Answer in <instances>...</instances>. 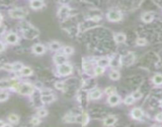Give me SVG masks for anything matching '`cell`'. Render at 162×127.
I'll list each match as a JSON object with an SVG mask.
<instances>
[{
    "label": "cell",
    "instance_id": "24",
    "mask_svg": "<svg viewBox=\"0 0 162 127\" xmlns=\"http://www.w3.org/2000/svg\"><path fill=\"white\" fill-rule=\"evenodd\" d=\"M89 122V116L88 114L87 113L86 111H84L83 114H82V125L83 126H85L87 125V123Z\"/></svg>",
    "mask_w": 162,
    "mask_h": 127
},
{
    "label": "cell",
    "instance_id": "35",
    "mask_svg": "<svg viewBox=\"0 0 162 127\" xmlns=\"http://www.w3.org/2000/svg\"><path fill=\"white\" fill-rule=\"evenodd\" d=\"M131 95L133 96V98L135 100H137V99H140L142 97V94L141 93V91H134Z\"/></svg>",
    "mask_w": 162,
    "mask_h": 127
},
{
    "label": "cell",
    "instance_id": "14",
    "mask_svg": "<svg viewBox=\"0 0 162 127\" xmlns=\"http://www.w3.org/2000/svg\"><path fill=\"white\" fill-rule=\"evenodd\" d=\"M141 19H142V21L146 22V23L151 22L153 19V14L151 12H146L141 15Z\"/></svg>",
    "mask_w": 162,
    "mask_h": 127
},
{
    "label": "cell",
    "instance_id": "19",
    "mask_svg": "<svg viewBox=\"0 0 162 127\" xmlns=\"http://www.w3.org/2000/svg\"><path fill=\"white\" fill-rule=\"evenodd\" d=\"M21 74L23 76H29L33 74V70L29 67H24L21 71Z\"/></svg>",
    "mask_w": 162,
    "mask_h": 127
},
{
    "label": "cell",
    "instance_id": "26",
    "mask_svg": "<svg viewBox=\"0 0 162 127\" xmlns=\"http://www.w3.org/2000/svg\"><path fill=\"white\" fill-rule=\"evenodd\" d=\"M68 14H69V8L67 6H63L60 7L59 14H61L62 16H67Z\"/></svg>",
    "mask_w": 162,
    "mask_h": 127
},
{
    "label": "cell",
    "instance_id": "22",
    "mask_svg": "<svg viewBox=\"0 0 162 127\" xmlns=\"http://www.w3.org/2000/svg\"><path fill=\"white\" fill-rule=\"evenodd\" d=\"M8 119L11 123L16 124V123H18L19 122V117L15 114H11L8 116Z\"/></svg>",
    "mask_w": 162,
    "mask_h": 127
},
{
    "label": "cell",
    "instance_id": "3",
    "mask_svg": "<svg viewBox=\"0 0 162 127\" xmlns=\"http://www.w3.org/2000/svg\"><path fill=\"white\" fill-rule=\"evenodd\" d=\"M107 17L111 22H118L120 21L122 18H123V14L119 11L111 10L107 13Z\"/></svg>",
    "mask_w": 162,
    "mask_h": 127
},
{
    "label": "cell",
    "instance_id": "9",
    "mask_svg": "<svg viewBox=\"0 0 162 127\" xmlns=\"http://www.w3.org/2000/svg\"><path fill=\"white\" fill-rule=\"evenodd\" d=\"M53 60H54L55 64H57L59 66V65H61L67 62V57L64 54H60L59 53V54H57L54 56Z\"/></svg>",
    "mask_w": 162,
    "mask_h": 127
},
{
    "label": "cell",
    "instance_id": "5",
    "mask_svg": "<svg viewBox=\"0 0 162 127\" xmlns=\"http://www.w3.org/2000/svg\"><path fill=\"white\" fill-rule=\"evenodd\" d=\"M37 35H38V31L34 28H32V27L26 28L24 30V36L26 37L27 39H34Z\"/></svg>",
    "mask_w": 162,
    "mask_h": 127
},
{
    "label": "cell",
    "instance_id": "12",
    "mask_svg": "<svg viewBox=\"0 0 162 127\" xmlns=\"http://www.w3.org/2000/svg\"><path fill=\"white\" fill-rule=\"evenodd\" d=\"M55 96L53 94H50L47 95H42L41 96V101L42 103H50L55 100Z\"/></svg>",
    "mask_w": 162,
    "mask_h": 127
},
{
    "label": "cell",
    "instance_id": "10",
    "mask_svg": "<svg viewBox=\"0 0 162 127\" xmlns=\"http://www.w3.org/2000/svg\"><path fill=\"white\" fill-rule=\"evenodd\" d=\"M33 52L34 53H36L37 55H42L43 53H44L45 52V48L43 44H34V46H33Z\"/></svg>",
    "mask_w": 162,
    "mask_h": 127
},
{
    "label": "cell",
    "instance_id": "13",
    "mask_svg": "<svg viewBox=\"0 0 162 127\" xmlns=\"http://www.w3.org/2000/svg\"><path fill=\"white\" fill-rule=\"evenodd\" d=\"M44 4V2L41 0H33L30 2V7L34 10H39L43 7Z\"/></svg>",
    "mask_w": 162,
    "mask_h": 127
},
{
    "label": "cell",
    "instance_id": "6",
    "mask_svg": "<svg viewBox=\"0 0 162 127\" xmlns=\"http://www.w3.org/2000/svg\"><path fill=\"white\" fill-rule=\"evenodd\" d=\"M131 117L133 118V119L135 120H140L142 118V117L144 116V112L141 108L138 107H135L133 108L130 112Z\"/></svg>",
    "mask_w": 162,
    "mask_h": 127
},
{
    "label": "cell",
    "instance_id": "11",
    "mask_svg": "<svg viewBox=\"0 0 162 127\" xmlns=\"http://www.w3.org/2000/svg\"><path fill=\"white\" fill-rule=\"evenodd\" d=\"M116 121H117L116 117L110 115V116H107V118H105L104 120H103V124L106 126H112L113 125H115Z\"/></svg>",
    "mask_w": 162,
    "mask_h": 127
},
{
    "label": "cell",
    "instance_id": "29",
    "mask_svg": "<svg viewBox=\"0 0 162 127\" xmlns=\"http://www.w3.org/2000/svg\"><path fill=\"white\" fill-rule=\"evenodd\" d=\"M104 71H105L104 67H100V66H97V67H95L94 72L95 75H102L103 73L104 72Z\"/></svg>",
    "mask_w": 162,
    "mask_h": 127
},
{
    "label": "cell",
    "instance_id": "34",
    "mask_svg": "<svg viewBox=\"0 0 162 127\" xmlns=\"http://www.w3.org/2000/svg\"><path fill=\"white\" fill-rule=\"evenodd\" d=\"M65 83L64 82H60V81H58V82H56L55 83V88L57 90H63V89L65 88Z\"/></svg>",
    "mask_w": 162,
    "mask_h": 127
},
{
    "label": "cell",
    "instance_id": "31",
    "mask_svg": "<svg viewBox=\"0 0 162 127\" xmlns=\"http://www.w3.org/2000/svg\"><path fill=\"white\" fill-rule=\"evenodd\" d=\"M9 98V95H8L7 92L6 91H0V102L6 101V99H8Z\"/></svg>",
    "mask_w": 162,
    "mask_h": 127
},
{
    "label": "cell",
    "instance_id": "44",
    "mask_svg": "<svg viewBox=\"0 0 162 127\" xmlns=\"http://www.w3.org/2000/svg\"><path fill=\"white\" fill-rule=\"evenodd\" d=\"M3 20V16L1 15V14H0V24H1V22Z\"/></svg>",
    "mask_w": 162,
    "mask_h": 127
},
{
    "label": "cell",
    "instance_id": "43",
    "mask_svg": "<svg viewBox=\"0 0 162 127\" xmlns=\"http://www.w3.org/2000/svg\"><path fill=\"white\" fill-rule=\"evenodd\" d=\"M3 127H13V126H12L10 124H4Z\"/></svg>",
    "mask_w": 162,
    "mask_h": 127
},
{
    "label": "cell",
    "instance_id": "38",
    "mask_svg": "<svg viewBox=\"0 0 162 127\" xmlns=\"http://www.w3.org/2000/svg\"><path fill=\"white\" fill-rule=\"evenodd\" d=\"M30 123H31L33 126H37V125L40 123V119L37 117H34L31 120H30Z\"/></svg>",
    "mask_w": 162,
    "mask_h": 127
},
{
    "label": "cell",
    "instance_id": "23",
    "mask_svg": "<svg viewBox=\"0 0 162 127\" xmlns=\"http://www.w3.org/2000/svg\"><path fill=\"white\" fill-rule=\"evenodd\" d=\"M50 50H52V51H57L61 48V45L59 42H52V43H50L49 44Z\"/></svg>",
    "mask_w": 162,
    "mask_h": 127
},
{
    "label": "cell",
    "instance_id": "32",
    "mask_svg": "<svg viewBox=\"0 0 162 127\" xmlns=\"http://www.w3.org/2000/svg\"><path fill=\"white\" fill-rule=\"evenodd\" d=\"M48 114V110L44 108H42V109L38 110L37 111V116L41 117V118H44Z\"/></svg>",
    "mask_w": 162,
    "mask_h": 127
},
{
    "label": "cell",
    "instance_id": "4",
    "mask_svg": "<svg viewBox=\"0 0 162 127\" xmlns=\"http://www.w3.org/2000/svg\"><path fill=\"white\" fill-rule=\"evenodd\" d=\"M26 15V12L22 8H15L10 11V16L13 18H23Z\"/></svg>",
    "mask_w": 162,
    "mask_h": 127
},
{
    "label": "cell",
    "instance_id": "18",
    "mask_svg": "<svg viewBox=\"0 0 162 127\" xmlns=\"http://www.w3.org/2000/svg\"><path fill=\"white\" fill-rule=\"evenodd\" d=\"M153 82L156 85H161L162 84V75L161 74H156L153 77Z\"/></svg>",
    "mask_w": 162,
    "mask_h": 127
},
{
    "label": "cell",
    "instance_id": "40",
    "mask_svg": "<svg viewBox=\"0 0 162 127\" xmlns=\"http://www.w3.org/2000/svg\"><path fill=\"white\" fill-rule=\"evenodd\" d=\"M155 118L158 122H162V113H158L155 117Z\"/></svg>",
    "mask_w": 162,
    "mask_h": 127
},
{
    "label": "cell",
    "instance_id": "2",
    "mask_svg": "<svg viewBox=\"0 0 162 127\" xmlns=\"http://www.w3.org/2000/svg\"><path fill=\"white\" fill-rule=\"evenodd\" d=\"M58 74L62 76H67L72 72V66L69 63L66 62L61 65H59L57 67Z\"/></svg>",
    "mask_w": 162,
    "mask_h": 127
},
{
    "label": "cell",
    "instance_id": "30",
    "mask_svg": "<svg viewBox=\"0 0 162 127\" xmlns=\"http://www.w3.org/2000/svg\"><path fill=\"white\" fill-rule=\"evenodd\" d=\"M135 101V99H133L132 95H128L125 99H124V103L126 104V105H131L133 104Z\"/></svg>",
    "mask_w": 162,
    "mask_h": 127
},
{
    "label": "cell",
    "instance_id": "21",
    "mask_svg": "<svg viewBox=\"0 0 162 127\" xmlns=\"http://www.w3.org/2000/svg\"><path fill=\"white\" fill-rule=\"evenodd\" d=\"M76 115H75V114H66L64 118V120L67 122H76Z\"/></svg>",
    "mask_w": 162,
    "mask_h": 127
},
{
    "label": "cell",
    "instance_id": "27",
    "mask_svg": "<svg viewBox=\"0 0 162 127\" xmlns=\"http://www.w3.org/2000/svg\"><path fill=\"white\" fill-rule=\"evenodd\" d=\"M111 67H118L119 65H120V58L119 59H116L115 57H113L112 60H110V65Z\"/></svg>",
    "mask_w": 162,
    "mask_h": 127
},
{
    "label": "cell",
    "instance_id": "17",
    "mask_svg": "<svg viewBox=\"0 0 162 127\" xmlns=\"http://www.w3.org/2000/svg\"><path fill=\"white\" fill-rule=\"evenodd\" d=\"M126 39V37L124 34H122V33H119V34H115V41L117 43H123L125 41Z\"/></svg>",
    "mask_w": 162,
    "mask_h": 127
},
{
    "label": "cell",
    "instance_id": "36",
    "mask_svg": "<svg viewBox=\"0 0 162 127\" xmlns=\"http://www.w3.org/2000/svg\"><path fill=\"white\" fill-rule=\"evenodd\" d=\"M136 44L138 45H140V46H143L145 44H146V40L145 38H138L136 41Z\"/></svg>",
    "mask_w": 162,
    "mask_h": 127
},
{
    "label": "cell",
    "instance_id": "42",
    "mask_svg": "<svg viewBox=\"0 0 162 127\" xmlns=\"http://www.w3.org/2000/svg\"><path fill=\"white\" fill-rule=\"evenodd\" d=\"M4 124H5V123H4L3 121H1V120H0V127H3Z\"/></svg>",
    "mask_w": 162,
    "mask_h": 127
},
{
    "label": "cell",
    "instance_id": "1",
    "mask_svg": "<svg viewBox=\"0 0 162 127\" xmlns=\"http://www.w3.org/2000/svg\"><path fill=\"white\" fill-rule=\"evenodd\" d=\"M34 89H35L34 87L31 83H20L16 90L20 95H31L34 92Z\"/></svg>",
    "mask_w": 162,
    "mask_h": 127
},
{
    "label": "cell",
    "instance_id": "41",
    "mask_svg": "<svg viewBox=\"0 0 162 127\" xmlns=\"http://www.w3.org/2000/svg\"><path fill=\"white\" fill-rule=\"evenodd\" d=\"M4 49H5V45H4V44H3V42H0V52L3 51V50H4Z\"/></svg>",
    "mask_w": 162,
    "mask_h": 127
},
{
    "label": "cell",
    "instance_id": "37",
    "mask_svg": "<svg viewBox=\"0 0 162 127\" xmlns=\"http://www.w3.org/2000/svg\"><path fill=\"white\" fill-rule=\"evenodd\" d=\"M50 94H52V92L49 88H43L41 91L42 95H50Z\"/></svg>",
    "mask_w": 162,
    "mask_h": 127
},
{
    "label": "cell",
    "instance_id": "45",
    "mask_svg": "<svg viewBox=\"0 0 162 127\" xmlns=\"http://www.w3.org/2000/svg\"><path fill=\"white\" fill-rule=\"evenodd\" d=\"M151 127H161L160 126H157V125H153V126H152Z\"/></svg>",
    "mask_w": 162,
    "mask_h": 127
},
{
    "label": "cell",
    "instance_id": "16",
    "mask_svg": "<svg viewBox=\"0 0 162 127\" xmlns=\"http://www.w3.org/2000/svg\"><path fill=\"white\" fill-rule=\"evenodd\" d=\"M102 95V92L99 89H95L91 92L90 94V97L92 99H99Z\"/></svg>",
    "mask_w": 162,
    "mask_h": 127
},
{
    "label": "cell",
    "instance_id": "15",
    "mask_svg": "<svg viewBox=\"0 0 162 127\" xmlns=\"http://www.w3.org/2000/svg\"><path fill=\"white\" fill-rule=\"evenodd\" d=\"M97 63H98V66L104 67L110 65V59H108L107 57H103V58H100Z\"/></svg>",
    "mask_w": 162,
    "mask_h": 127
},
{
    "label": "cell",
    "instance_id": "25",
    "mask_svg": "<svg viewBox=\"0 0 162 127\" xmlns=\"http://www.w3.org/2000/svg\"><path fill=\"white\" fill-rule=\"evenodd\" d=\"M12 67H13V71H15V72H21L22 69L24 67V65L20 62L14 63V64H12Z\"/></svg>",
    "mask_w": 162,
    "mask_h": 127
},
{
    "label": "cell",
    "instance_id": "8",
    "mask_svg": "<svg viewBox=\"0 0 162 127\" xmlns=\"http://www.w3.org/2000/svg\"><path fill=\"white\" fill-rule=\"evenodd\" d=\"M6 41L9 44H16L19 41V37L15 33H10L6 37Z\"/></svg>",
    "mask_w": 162,
    "mask_h": 127
},
{
    "label": "cell",
    "instance_id": "39",
    "mask_svg": "<svg viewBox=\"0 0 162 127\" xmlns=\"http://www.w3.org/2000/svg\"><path fill=\"white\" fill-rule=\"evenodd\" d=\"M3 68L6 71H13V67H12V65H11V64H6L3 66Z\"/></svg>",
    "mask_w": 162,
    "mask_h": 127
},
{
    "label": "cell",
    "instance_id": "28",
    "mask_svg": "<svg viewBox=\"0 0 162 127\" xmlns=\"http://www.w3.org/2000/svg\"><path fill=\"white\" fill-rule=\"evenodd\" d=\"M116 92V89H115V87H112V86H110V87H108L107 88L105 89V93L108 95H114Z\"/></svg>",
    "mask_w": 162,
    "mask_h": 127
},
{
    "label": "cell",
    "instance_id": "7",
    "mask_svg": "<svg viewBox=\"0 0 162 127\" xmlns=\"http://www.w3.org/2000/svg\"><path fill=\"white\" fill-rule=\"evenodd\" d=\"M121 98L120 96L118 95L117 94H114V95H109L108 99H107V101H108V103L111 105V106H115L120 103Z\"/></svg>",
    "mask_w": 162,
    "mask_h": 127
},
{
    "label": "cell",
    "instance_id": "20",
    "mask_svg": "<svg viewBox=\"0 0 162 127\" xmlns=\"http://www.w3.org/2000/svg\"><path fill=\"white\" fill-rule=\"evenodd\" d=\"M109 76L113 80H118L120 78V73L118 72V71L112 70L110 72V74H109Z\"/></svg>",
    "mask_w": 162,
    "mask_h": 127
},
{
    "label": "cell",
    "instance_id": "33",
    "mask_svg": "<svg viewBox=\"0 0 162 127\" xmlns=\"http://www.w3.org/2000/svg\"><path fill=\"white\" fill-rule=\"evenodd\" d=\"M73 49L71 46H65L63 49V52L66 55H71L73 53Z\"/></svg>",
    "mask_w": 162,
    "mask_h": 127
}]
</instances>
